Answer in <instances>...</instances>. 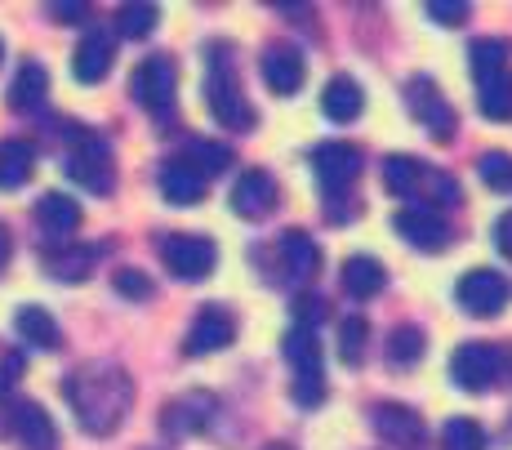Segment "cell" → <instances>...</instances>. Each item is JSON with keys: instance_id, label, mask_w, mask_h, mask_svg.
Returning a JSON list of instances; mask_svg holds the SVG:
<instances>
[{"instance_id": "obj_22", "label": "cell", "mask_w": 512, "mask_h": 450, "mask_svg": "<svg viewBox=\"0 0 512 450\" xmlns=\"http://www.w3.org/2000/svg\"><path fill=\"white\" fill-rule=\"evenodd\" d=\"M361 107H366V94H361V85L352 81V76H334L326 90H321V112H326L330 121H339V125L357 121Z\"/></svg>"}, {"instance_id": "obj_7", "label": "cell", "mask_w": 512, "mask_h": 450, "mask_svg": "<svg viewBox=\"0 0 512 450\" xmlns=\"http://www.w3.org/2000/svg\"><path fill=\"white\" fill-rule=\"evenodd\" d=\"M161 263L179 281H201V277H210V272H214V263H219V250H214L210 237L174 232V237H161Z\"/></svg>"}, {"instance_id": "obj_16", "label": "cell", "mask_w": 512, "mask_h": 450, "mask_svg": "<svg viewBox=\"0 0 512 450\" xmlns=\"http://www.w3.org/2000/svg\"><path fill=\"white\" fill-rule=\"evenodd\" d=\"M103 259V246H90V241H67L63 250L45 254V272L58 281H67V286H81L85 277L94 272V263Z\"/></svg>"}, {"instance_id": "obj_1", "label": "cell", "mask_w": 512, "mask_h": 450, "mask_svg": "<svg viewBox=\"0 0 512 450\" xmlns=\"http://www.w3.org/2000/svg\"><path fill=\"white\" fill-rule=\"evenodd\" d=\"M63 397L72 406V415L81 419V428L90 437H107L121 428V419L134 406V384L116 361H85L67 375Z\"/></svg>"}, {"instance_id": "obj_3", "label": "cell", "mask_w": 512, "mask_h": 450, "mask_svg": "<svg viewBox=\"0 0 512 450\" xmlns=\"http://www.w3.org/2000/svg\"><path fill=\"white\" fill-rule=\"evenodd\" d=\"M228 50H214V63H210V76H205V103H210V112H214V121L223 125V130H254V107L250 99H245V90H241V76L232 72V63L223 58Z\"/></svg>"}, {"instance_id": "obj_42", "label": "cell", "mask_w": 512, "mask_h": 450, "mask_svg": "<svg viewBox=\"0 0 512 450\" xmlns=\"http://www.w3.org/2000/svg\"><path fill=\"white\" fill-rule=\"evenodd\" d=\"M495 246H499V250H504L508 259H512V210H508L504 219L495 223Z\"/></svg>"}, {"instance_id": "obj_36", "label": "cell", "mask_w": 512, "mask_h": 450, "mask_svg": "<svg viewBox=\"0 0 512 450\" xmlns=\"http://www.w3.org/2000/svg\"><path fill=\"white\" fill-rule=\"evenodd\" d=\"M339 352H343V361H352V366L361 361V352H366V321L361 317H348L339 326Z\"/></svg>"}, {"instance_id": "obj_13", "label": "cell", "mask_w": 512, "mask_h": 450, "mask_svg": "<svg viewBox=\"0 0 512 450\" xmlns=\"http://www.w3.org/2000/svg\"><path fill=\"white\" fill-rule=\"evenodd\" d=\"M303 76H308V63H303V54L294 45L277 41L263 50V81H268L272 94H299Z\"/></svg>"}, {"instance_id": "obj_24", "label": "cell", "mask_w": 512, "mask_h": 450, "mask_svg": "<svg viewBox=\"0 0 512 450\" xmlns=\"http://www.w3.org/2000/svg\"><path fill=\"white\" fill-rule=\"evenodd\" d=\"M383 286H388V272H383L379 259H370V254H352V259L343 263V290H348L352 299H374Z\"/></svg>"}, {"instance_id": "obj_23", "label": "cell", "mask_w": 512, "mask_h": 450, "mask_svg": "<svg viewBox=\"0 0 512 450\" xmlns=\"http://www.w3.org/2000/svg\"><path fill=\"white\" fill-rule=\"evenodd\" d=\"M161 197L170 205H196L205 197V174L192 170L187 161H170L161 170Z\"/></svg>"}, {"instance_id": "obj_25", "label": "cell", "mask_w": 512, "mask_h": 450, "mask_svg": "<svg viewBox=\"0 0 512 450\" xmlns=\"http://www.w3.org/2000/svg\"><path fill=\"white\" fill-rule=\"evenodd\" d=\"M36 148L27 139H0V192H14L32 179Z\"/></svg>"}, {"instance_id": "obj_8", "label": "cell", "mask_w": 512, "mask_h": 450, "mask_svg": "<svg viewBox=\"0 0 512 450\" xmlns=\"http://www.w3.org/2000/svg\"><path fill=\"white\" fill-rule=\"evenodd\" d=\"M499 370H504V352L495 344H481V339L459 344L455 357H450V379H455L464 393H486L499 379Z\"/></svg>"}, {"instance_id": "obj_4", "label": "cell", "mask_w": 512, "mask_h": 450, "mask_svg": "<svg viewBox=\"0 0 512 450\" xmlns=\"http://www.w3.org/2000/svg\"><path fill=\"white\" fill-rule=\"evenodd\" d=\"M285 361L294 366V401L299 406H321L326 401V370H321V344L317 330L294 326L290 335L281 339Z\"/></svg>"}, {"instance_id": "obj_20", "label": "cell", "mask_w": 512, "mask_h": 450, "mask_svg": "<svg viewBox=\"0 0 512 450\" xmlns=\"http://www.w3.org/2000/svg\"><path fill=\"white\" fill-rule=\"evenodd\" d=\"M36 223H41V232L49 241L67 246V237L81 228V205L72 197H63V192H45L41 205H36Z\"/></svg>"}, {"instance_id": "obj_10", "label": "cell", "mask_w": 512, "mask_h": 450, "mask_svg": "<svg viewBox=\"0 0 512 450\" xmlns=\"http://www.w3.org/2000/svg\"><path fill=\"white\" fill-rule=\"evenodd\" d=\"M312 170H317V183L321 192L334 201L339 192H348L352 183H357L361 174V152L352 148V143H321L317 152H312Z\"/></svg>"}, {"instance_id": "obj_28", "label": "cell", "mask_w": 512, "mask_h": 450, "mask_svg": "<svg viewBox=\"0 0 512 450\" xmlns=\"http://www.w3.org/2000/svg\"><path fill=\"white\" fill-rule=\"evenodd\" d=\"M14 326H18V335L27 339V348H54L58 344V321L49 317L41 303H23Z\"/></svg>"}, {"instance_id": "obj_37", "label": "cell", "mask_w": 512, "mask_h": 450, "mask_svg": "<svg viewBox=\"0 0 512 450\" xmlns=\"http://www.w3.org/2000/svg\"><path fill=\"white\" fill-rule=\"evenodd\" d=\"M112 286L121 290L125 299H152V281H147V272H139V268H121L112 277Z\"/></svg>"}, {"instance_id": "obj_26", "label": "cell", "mask_w": 512, "mask_h": 450, "mask_svg": "<svg viewBox=\"0 0 512 450\" xmlns=\"http://www.w3.org/2000/svg\"><path fill=\"white\" fill-rule=\"evenodd\" d=\"M45 99H49V72L41 63H23L14 85H9V107L14 112H36V107H45Z\"/></svg>"}, {"instance_id": "obj_19", "label": "cell", "mask_w": 512, "mask_h": 450, "mask_svg": "<svg viewBox=\"0 0 512 450\" xmlns=\"http://www.w3.org/2000/svg\"><path fill=\"white\" fill-rule=\"evenodd\" d=\"M374 428H379V437L392 442V446H419L423 442L419 410L401 406V401H383V406H374Z\"/></svg>"}, {"instance_id": "obj_38", "label": "cell", "mask_w": 512, "mask_h": 450, "mask_svg": "<svg viewBox=\"0 0 512 450\" xmlns=\"http://www.w3.org/2000/svg\"><path fill=\"white\" fill-rule=\"evenodd\" d=\"M317 321H326V299H321V295H299V299H294V326L312 330Z\"/></svg>"}, {"instance_id": "obj_15", "label": "cell", "mask_w": 512, "mask_h": 450, "mask_svg": "<svg viewBox=\"0 0 512 450\" xmlns=\"http://www.w3.org/2000/svg\"><path fill=\"white\" fill-rule=\"evenodd\" d=\"M277 205V183L268 179L263 170H245L241 179L232 183V210H236V219H250V223H259L263 214Z\"/></svg>"}, {"instance_id": "obj_9", "label": "cell", "mask_w": 512, "mask_h": 450, "mask_svg": "<svg viewBox=\"0 0 512 450\" xmlns=\"http://www.w3.org/2000/svg\"><path fill=\"white\" fill-rule=\"evenodd\" d=\"M455 299L468 317H499L504 303H508V281L499 277L495 268H472V272L459 277Z\"/></svg>"}, {"instance_id": "obj_33", "label": "cell", "mask_w": 512, "mask_h": 450, "mask_svg": "<svg viewBox=\"0 0 512 450\" xmlns=\"http://www.w3.org/2000/svg\"><path fill=\"white\" fill-rule=\"evenodd\" d=\"M423 357V330L419 326H397L388 335V361L392 366H415Z\"/></svg>"}, {"instance_id": "obj_43", "label": "cell", "mask_w": 512, "mask_h": 450, "mask_svg": "<svg viewBox=\"0 0 512 450\" xmlns=\"http://www.w3.org/2000/svg\"><path fill=\"white\" fill-rule=\"evenodd\" d=\"M9 254H14V241H9V228L0 223V272L9 268Z\"/></svg>"}, {"instance_id": "obj_21", "label": "cell", "mask_w": 512, "mask_h": 450, "mask_svg": "<svg viewBox=\"0 0 512 450\" xmlns=\"http://www.w3.org/2000/svg\"><path fill=\"white\" fill-rule=\"evenodd\" d=\"M277 250H281L285 272H290L294 281H312V277L321 272V246H317V241H312L303 228H290V232H285Z\"/></svg>"}, {"instance_id": "obj_35", "label": "cell", "mask_w": 512, "mask_h": 450, "mask_svg": "<svg viewBox=\"0 0 512 450\" xmlns=\"http://www.w3.org/2000/svg\"><path fill=\"white\" fill-rule=\"evenodd\" d=\"M477 170H481V183H486V188L512 192V156L508 152H486L477 161Z\"/></svg>"}, {"instance_id": "obj_44", "label": "cell", "mask_w": 512, "mask_h": 450, "mask_svg": "<svg viewBox=\"0 0 512 450\" xmlns=\"http://www.w3.org/2000/svg\"><path fill=\"white\" fill-rule=\"evenodd\" d=\"M263 450H290V446H263Z\"/></svg>"}, {"instance_id": "obj_6", "label": "cell", "mask_w": 512, "mask_h": 450, "mask_svg": "<svg viewBox=\"0 0 512 450\" xmlns=\"http://www.w3.org/2000/svg\"><path fill=\"white\" fill-rule=\"evenodd\" d=\"M67 174H72L81 188H90V192H98V197H107V192L116 188L112 143L98 139V134H81V139L72 143V152H67Z\"/></svg>"}, {"instance_id": "obj_14", "label": "cell", "mask_w": 512, "mask_h": 450, "mask_svg": "<svg viewBox=\"0 0 512 450\" xmlns=\"http://www.w3.org/2000/svg\"><path fill=\"white\" fill-rule=\"evenodd\" d=\"M232 339H236V321L219 308V303H210V308L196 312L192 330H187V352H192V357H205V352L228 348Z\"/></svg>"}, {"instance_id": "obj_41", "label": "cell", "mask_w": 512, "mask_h": 450, "mask_svg": "<svg viewBox=\"0 0 512 450\" xmlns=\"http://www.w3.org/2000/svg\"><path fill=\"white\" fill-rule=\"evenodd\" d=\"M18 370H23V357H18V352H9V357H5V361H0V397H5V393H9V388H14Z\"/></svg>"}, {"instance_id": "obj_40", "label": "cell", "mask_w": 512, "mask_h": 450, "mask_svg": "<svg viewBox=\"0 0 512 450\" xmlns=\"http://www.w3.org/2000/svg\"><path fill=\"white\" fill-rule=\"evenodd\" d=\"M85 14H90V5H81V0H63V5H49V18H58V23H81Z\"/></svg>"}, {"instance_id": "obj_29", "label": "cell", "mask_w": 512, "mask_h": 450, "mask_svg": "<svg viewBox=\"0 0 512 450\" xmlns=\"http://www.w3.org/2000/svg\"><path fill=\"white\" fill-rule=\"evenodd\" d=\"M477 103H481V116L490 121H508L512 116V67L490 81H477Z\"/></svg>"}, {"instance_id": "obj_18", "label": "cell", "mask_w": 512, "mask_h": 450, "mask_svg": "<svg viewBox=\"0 0 512 450\" xmlns=\"http://www.w3.org/2000/svg\"><path fill=\"white\" fill-rule=\"evenodd\" d=\"M14 442L23 450H58V428L36 401H18L14 406Z\"/></svg>"}, {"instance_id": "obj_45", "label": "cell", "mask_w": 512, "mask_h": 450, "mask_svg": "<svg viewBox=\"0 0 512 450\" xmlns=\"http://www.w3.org/2000/svg\"><path fill=\"white\" fill-rule=\"evenodd\" d=\"M0 54H5V41H0Z\"/></svg>"}, {"instance_id": "obj_34", "label": "cell", "mask_w": 512, "mask_h": 450, "mask_svg": "<svg viewBox=\"0 0 512 450\" xmlns=\"http://www.w3.org/2000/svg\"><path fill=\"white\" fill-rule=\"evenodd\" d=\"M441 442H446V450H486V433H481L477 419L455 415L446 424V433H441Z\"/></svg>"}, {"instance_id": "obj_2", "label": "cell", "mask_w": 512, "mask_h": 450, "mask_svg": "<svg viewBox=\"0 0 512 450\" xmlns=\"http://www.w3.org/2000/svg\"><path fill=\"white\" fill-rule=\"evenodd\" d=\"M383 188H388L392 197H406V201H419L423 197L428 210L459 201V183L450 179L446 170H432V165H423L419 156H388V161H383Z\"/></svg>"}, {"instance_id": "obj_11", "label": "cell", "mask_w": 512, "mask_h": 450, "mask_svg": "<svg viewBox=\"0 0 512 450\" xmlns=\"http://www.w3.org/2000/svg\"><path fill=\"white\" fill-rule=\"evenodd\" d=\"M406 103L410 112L419 116L423 125H428V134H437V139H450L455 134V107H450L446 99H441L437 81H428V76H415V81L406 85Z\"/></svg>"}, {"instance_id": "obj_17", "label": "cell", "mask_w": 512, "mask_h": 450, "mask_svg": "<svg viewBox=\"0 0 512 450\" xmlns=\"http://www.w3.org/2000/svg\"><path fill=\"white\" fill-rule=\"evenodd\" d=\"M112 54H116L112 36L107 32H85L81 45H76V54H72V76L81 85H98L107 72H112Z\"/></svg>"}, {"instance_id": "obj_30", "label": "cell", "mask_w": 512, "mask_h": 450, "mask_svg": "<svg viewBox=\"0 0 512 450\" xmlns=\"http://www.w3.org/2000/svg\"><path fill=\"white\" fill-rule=\"evenodd\" d=\"M472 81H490V76H499V72H508V45L504 41H495V36H481V41H472Z\"/></svg>"}, {"instance_id": "obj_32", "label": "cell", "mask_w": 512, "mask_h": 450, "mask_svg": "<svg viewBox=\"0 0 512 450\" xmlns=\"http://www.w3.org/2000/svg\"><path fill=\"white\" fill-rule=\"evenodd\" d=\"M187 165H192V170H201L205 179H210V174L232 170V148H223V143H205V139H196V143H187Z\"/></svg>"}, {"instance_id": "obj_12", "label": "cell", "mask_w": 512, "mask_h": 450, "mask_svg": "<svg viewBox=\"0 0 512 450\" xmlns=\"http://www.w3.org/2000/svg\"><path fill=\"white\" fill-rule=\"evenodd\" d=\"M397 232H401V237H406L415 250H428V254L446 250V241H450L446 214H441V210H428V205H410V210H401V214H397Z\"/></svg>"}, {"instance_id": "obj_31", "label": "cell", "mask_w": 512, "mask_h": 450, "mask_svg": "<svg viewBox=\"0 0 512 450\" xmlns=\"http://www.w3.org/2000/svg\"><path fill=\"white\" fill-rule=\"evenodd\" d=\"M156 23H161V9L147 5V0H139V5H121V14H116V27H121V36H130V41L152 36Z\"/></svg>"}, {"instance_id": "obj_39", "label": "cell", "mask_w": 512, "mask_h": 450, "mask_svg": "<svg viewBox=\"0 0 512 450\" xmlns=\"http://www.w3.org/2000/svg\"><path fill=\"white\" fill-rule=\"evenodd\" d=\"M468 14H472V9L464 5V0H432V5H428V18H437V23H446V27L468 23Z\"/></svg>"}, {"instance_id": "obj_27", "label": "cell", "mask_w": 512, "mask_h": 450, "mask_svg": "<svg viewBox=\"0 0 512 450\" xmlns=\"http://www.w3.org/2000/svg\"><path fill=\"white\" fill-rule=\"evenodd\" d=\"M210 410H214V397H205V393L179 397L165 406V428H174V433H196V428L210 424Z\"/></svg>"}, {"instance_id": "obj_5", "label": "cell", "mask_w": 512, "mask_h": 450, "mask_svg": "<svg viewBox=\"0 0 512 450\" xmlns=\"http://www.w3.org/2000/svg\"><path fill=\"white\" fill-rule=\"evenodd\" d=\"M174 90H179V67H174L170 54L143 58V63L134 67V76H130L134 103L147 107V112H156V116L174 112Z\"/></svg>"}]
</instances>
